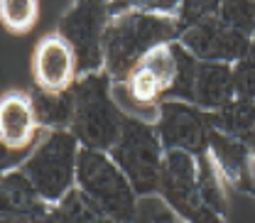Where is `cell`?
<instances>
[{
	"instance_id": "cell-1",
	"label": "cell",
	"mask_w": 255,
	"mask_h": 223,
	"mask_svg": "<svg viewBox=\"0 0 255 223\" xmlns=\"http://www.w3.org/2000/svg\"><path fill=\"white\" fill-rule=\"evenodd\" d=\"M179 5H111L103 42V71L116 86L126 84L132 69L157 47L179 39Z\"/></svg>"
},
{
	"instance_id": "cell-2",
	"label": "cell",
	"mask_w": 255,
	"mask_h": 223,
	"mask_svg": "<svg viewBox=\"0 0 255 223\" xmlns=\"http://www.w3.org/2000/svg\"><path fill=\"white\" fill-rule=\"evenodd\" d=\"M111 89H113V81L106 71L81 76L74 84L76 108H74L71 135L86 150L111 152L123 132V123L128 115L116 103Z\"/></svg>"
},
{
	"instance_id": "cell-3",
	"label": "cell",
	"mask_w": 255,
	"mask_h": 223,
	"mask_svg": "<svg viewBox=\"0 0 255 223\" xmlns=\"http://www.w3.org/2000/svg\"><path fill=\"white\" fill-rule=\"evenodd\" d=\"M76 189L116 223H132L137 216V194L108 152L79 150Z\"/></svg>"
},
{
	"instance_id": "cell-4",
	"label": "cell",
	"mask_w": 255,
	"mask_h": 223,
	"mask_svg": "<svg viewBox=\"0 0 255 223\" xmlns=\"http://www.w3.org/2000/svg\"><path fill=\"white\" fill-rule=\"evenodd\" d=\"M79 150L81 145L71 135V130H52L44 135V140L32 150V155L20 167L34 191L47 204L57 206L76 189Z\"/></svg>"
},
{
	"instance_id": "cell-5",
	"label": "cell",
	"mask_w": 255,
	"mask_h": 223,
	"mask_svg": "<svg viewBox=\"0 0 255 223\" xmlns=\"http://www.w3.org/2000/svg\"><path fill=\"white\" fill-rule=\"evenodd\" d=\"M108 155L126 174V179L137 196L157 194L159 174L164 164V147L155 123L128 115L123 123V132Z\"/></svg>"
},
{
	"instance_id": "cell-6",
	"label": "cell",
	"mask_w": 255,
	"mask_h": 223,
	"mask_svg": "<svg viewBox=\"0 0 255 223\" xmlns=\"http://www.w3.org/2000/svg\"><path fill=\"white\" fill-rule=\"evenodd\" d=\"M111 22V5L98 0L74 2L59 20V34L76 57L79 79L103 71V42Z\"/></svg>"
},
{
	"instance_id": "cell-7",
	"label": "cell",
	"mask_w": 255,
	"mask_h": 223,
	"mask_svg": "<svg viewBox=\"0 0 255 223\" xmlns=\"http://www.w3.org/2000/svg\"><path fill=\"white\" fill-rule=\"evenodd\" d=\"M157 194L164 199L169 211L184 223H226L223 216L211 211L199 191V167L196 157L169 150L164 152V164L159 174Z\"/></svg>"
},
{
	"instance_id": "cell-8",
	"label": "cell",
	"mask_w": 255,
	"mask_h": 223,
	"mask_svg": "<svg viewBox=\"0 0 255 223\" xmlns=\"http://www.w3.org/2000/svg\"><path fill=\"white\" fill-rule=\"evenodd\" d=\"M155 127L159 132L164 152L179 150L187 155H206L209 135H211V115L194 103L184 101H162L157 106Z\"/></svg>"
},
{
	"instance_id": "cell-9",
	"label": "cell",
	"mask_w": 255,
	"mask_h": 223,
	"mask_svg": "<svg viewBox=\"0 0 255 223\" xmlns=\"http://www.w3.org/2000/svg\"><path fill=\"white\" fill-rule=\"evenodd\" d=\"M253 37H246L241 32L231 30L219 12L211 17H204L201 22L191 25L179 34V44L189 52L196 62H211V64H233L241 62L251 47Z\"/></svg>"
},
{
	"instance_id": "cell-10",
	"label": "cell",
	"mask_w": 255,
	"mask_h": 223,
	"mask_svg": "<svg viewBox=\"0 0 255 223\" xmlns=\"http://www.w3.org/2000/svg\"><path fill=\"white\" fill-rule=\"evenodd\" d=\"M174 79H177V47L172 42V44H164V47H157L155 52H150L132 69L126 84H121V89H126L128 96L137 106L157 108L162 101H167V96L174 86Z\"/></svg>"
},
{
	"instance_id": "cell-11",
	"label": "cell",
	"mask_w": 255,
	"mask_h": 223,
	"mask_svg": "<svg viewBox=\"0 0 255 223\" xmlns=\"http://www.w3.org/2000/svg\"><path fill=\"white\" fill-rule=\"evenodd\" d=\"M32 79L34 89L49 94L69 91L79 81L76 57L59 32L47 34L37 42L32 52Z\"/></svg>"
},
{
	"instance_id": "cell-12",
	"label": "cell",
	"mask_w": 255,
	"mask_h": 223,
	"mask_svg": "<svg viewBox=\"0 0 255 223\" xmlns=\"http://www.w3.org/2000/svg\"><path fill=\"white\" fill-rule=\"evenodd\" d=\"M39 130L27 91H7L0 96V142L7 150L30 157L39 145Z\"/></svg>"
},
{
	"instance_id": "cell-13",
	"label": "cell",
	"mask_w": 255,
	"mask_h": 223,
	"mask_svg": "<svg viewBox=\"0 0 255 223\" xmlns=\"http://www.w3.org/2000/svg\"><path fill=\"white\" fill-rule=\"evenodd\" d=\"M209 157L216 164L223 182H228L233 189L251 194V157L253 155L243 140H236L219 130H211Z\"/></svg>"
},
{
	"instance_id": "cell-14",
	"label": "cell",
	"mask_w": 255,
	"mask_h": 223,
	"mask_svg": "<svg viewBox=\"0 0 255 223\" xmlns=\"http://www.w3.org/2000/svg\"><path fill=\"white\" fill-rule=\"evenodd\" d=\"M236 98L233 89V66L231 64H211L199 62L196 66V81L191 103L206 113H214Z\"/></svg>"
},
{
	"instance_id": "cell-15",
	"label": "cell",
	"mask_w": 255,
	"mask_h": 223,
	"mask_svg": "<svg viewBox=\"0 0 255 223\" xmlns=\"http://www.w3.org/2000/svg\"><path fill=\"white\" fill-rule=\"evenodd\" d=\"M52 209L47 204L30 179L22 174V169L7 172L0 177V219H17V216H42Z\"/></svg>"
},
{
	"instance_id": "cell-16",
	"label": "cell",
	"mask_w": 255,
	"mask_h": 223,
	"mask_svg": "<svg viewBox=\"0 0 255 223\" xmlns=\"http://www.w3.org/2000/svg\"><path fill=\"white\" fill-rule=\"evenodd\" d=\"M32 106H34V118L37 125L47 132L52 130H71L74 123V89L62 91V94H49V91H32Z\"/></svg>"
},
{
	"instance_id": "cell-17",
	"label": "cell",
	"mask_w": 255,
	"mask_h": 223,
	"mask_svg": "<svg viewBox=\"0 0 255 223\" xmlns=\"http://www.w3.org/2000/svg\"><path fill=\"white\" fill-rule=\"evenodd\" d=\"M211 115V127L219 130L228 137L243 140L248 145V140L255 132V101L248 98H233L231 103H226L223 108L209 113Z\"/></svg>"
},
{
	"instance_id": "cell-18",
	"label": "cell",
	"mask_w": 255,
	"mask_h": 223,
	"mask_svg": "<svg viewBox=\"0 0 255 223\" xmlns=\"http://www.w3.org/2000/svg\"><path fill=\"white\" fill-rule=\"evenodd\" d=\"M196 167H199V191H201V199L206 201V206L211 211H216L219 216H226L223 179L219 174V169H216V164L209 157V152L196 157Z\"/></svg>"
},
{
	"instance_id": "cell-19",
	"label": "cell",
	"mask_w": 255,
	"mask_h": 223,
	"mask_svg": "<svg viewBox=\"0 0 255 223\" xmlns=\"http://www.w3.org/2000/svg\"><path fill=\"white\" fill-rule=\"evenodd\" d=\"M57 214L62 223H116L98 206H94L79 189H74L64 201L57 204Z\"/></svg>"
},
{
	"instance_id": "cell-20",
	"label": "cell",
	"mask_w": 255,
	"mask_h": 223,
	"mask_svg": "<svg viewBox=\"0 0 255 223\" xmlns=\"http://www.w3.org/2000/svg\"><path fill=\"white\" fill-rule=\"evenodd\" d=\"M39 5L32 0H2L0 2V25L10 34H27L37 22Z\"/></svg>"
},
{
	"instance_id": "cell-21",
	"label": "cell",
	"mask_w": 255,
	"mask_h": 223,
	"mask_svg": "<svg viewBox=\"0 0 255 223\" xmlns=\"http://www.w3.org/2000/svg\"><path fill=\"white\" fill-rule=\"evenodd\" d=\"M219 17L246 37H255V2H221Z\"/></svg>"
},
{
	"instance_id": "cell-22",
	"label": "cell",
	"mask_w": 255,
	"mask_h": 223,
	"mask_svg": "<svg viewBox=\"0 0 255 223\" xmlns=\"http://www.w3.org/2000/svg\"><path fill=\"white\" fill-rule=\"evenodd\" d=\"M233 89L236 98L255 101V37L251 39L246 57L233 64Z\"/></svg>"
},
{
	"instance_id": "cell-23",
	"label": "cell",
	"mask_w": 255,
	"mask_h": 223,
	"mask_svg": "<svg viewBox=\"0 0 255 223\" xmlns=\"http://www.w3.org/2000/svg\"><path fill=\"white\" fill-rule=\"evenodd\" d=\"M25 159H27V155L12 152V150H7V147L0 142V177H2V174H7V172L20 169V167L25 164Z\"/></svg>"
},
{
	"instance_id": "cell-24",
	"label": "cell",
	"mask_w": 255,
	"mask_h": 223,
	"mask_svg": "<svg viewBox=\"0 0 255 223\" xmlns=\"http://www.w3.org/2000/svg\"><path fill=\"white\" fill-rule=\"evenodd\" d=\"M152 223H184V221H179L172 211H162V214H157V216L152 219Z\"/></svg>"
}]
</instances>
